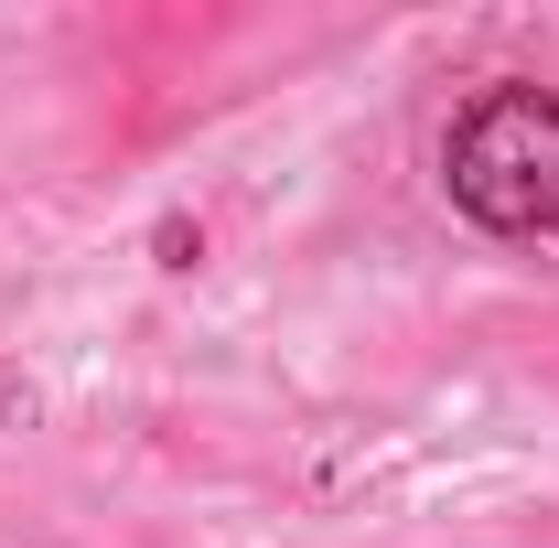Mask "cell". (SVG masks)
I'll list each match as a JSON object with an SVG mask.
<instances>
[{"label":"cell","instance_id":"cell-1","mask_svg":"<svg viewBox=\"0 0 559 548\" xmlns=\"http://www.w3.org/2000/svg\"><path fill=\"white\" fill-rule=\"evenodd\" d=\"M441 172H452V205L474 226H495V237L559 226V97H538V86L474 97L452 151H441Z\"/></svg>","mask_w":559,"mask_h":548}]
</instances>
